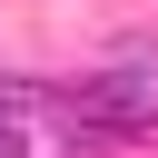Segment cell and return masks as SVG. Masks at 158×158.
Masks as SVG:
<instances>
[{"mask_svg":"<svg viewBox=\"0 0 158 158\" xmlns=\"http://www.w3.org/2000/svg\"><path fill=\"white\" fill-rule=\"evenodd\" d=\"M0 158H30V138H20V128H0Z\"/></svg>","mask_w":158,"mask_h":158,"instance_id":"cell-1","label":"cell"}]
</instances>
